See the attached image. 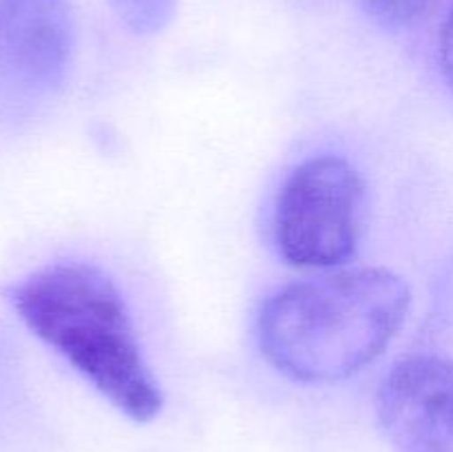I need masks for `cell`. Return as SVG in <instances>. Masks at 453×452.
Returning a JSON list of instances; mask_svg holds the SVG:
<instances>
[{
    "mask_svg": "<svg viewBox=\"0 0 453 452\" xmlns=\"http://www.w3.org/2000/svg\"><path fill=\"white\" fill-rule=\"evenodd\" d=\"M410 306L405 279L380 266L288 284L259 310L261 353L295 381H343L385 353Z\"/></svg>",
    "mask_w": 453,
    "mask_h": 452,
    "instance_id": "obj_1",
    "label": "cell"
},
{
    "mask_svg": "<svg viewBox=\"0 0 453 452\" xmlns=\"http://www.w3.org/2000/svg\"><path fill=\"white\" fill-rule=\"evenodd\" d=\"M9 304L102 397L133 421L155 419L164 394L146 363L118 284L87 261H53L9 286Z\"/></svg>",
    "mask_w": 453,
    "mask_h": 452,
    "instance_id": "obj_2",
    "label": "cell"
},
{
    "mask_svg": "<svg viewBox=\"0 0 453 452\" xmlns=\"http://www.w3.org/2000/svg\"><path fill=\"white\" fill-rule=\"evenodd\" d=\"M365 220V180L341 155L301 162L274 202V242L299 269H334L357 255Z\"/></svg>",
    "mask_w": 453,
    "mask_h": 452,
    "instance_id": "obj_3",
    "label": "cell"
},
{
    "mask_svg": "<svg viewBox=\"0 0 453 452\" xmlns=\"http://www.w3.org/2000/svg\"><path fill=\"white\" fill-rule=\"evenodd\" d=\"M73 47L66 0H0V131L29 120L60 91Z\"/></svg>",
    "mask_w": 453,
    "mask_h": 452,
    "instance_id": "obj_4",
    "label": "cell"
},
{
    "mask_svg": "<svg viewBox=\"0 0 453 452\" xmlns=\"http://www.w3.org/2000/svg\"><path fill=\"white\" fill-rule=\"evenodd\" d=\"M376 415L396 452H453V359L411 355L394 363Z\"/></svg>",
    "mask_w": 453,
    "mask_h": 452,
    "instance_id": "obj_5",
    "label": "cell"
},
{
    "mask_svg": "<svg viewBox=\"0 0 453 452\" xmlns=\"http://www.w3.org/2000/svg\"><path fill=\"white\" fill-rule=\"evenodd\" d=\"M445 0H361L365 12L388 29H411L429 20Z\"/></svg>",
    "mask_w": 453,
    "mask_h": 452,
    "instance_id": "obj_6",
    "label": "cell"
},
{
    "mask_svg": "<svg viewBox=\"0 0 453 452\" xmlns=\"http://www.w3.org/2000/svg\"><path fill=\"white\" fill-rule=\"evenodd\" d=\"M113 4L119 20L142 35L157 34L175 16V0H113Z\"/></svg>",
    "mask_w": 453,
    "mask_h": 452,
    "instance_id": "obj_7",
    "label": "cell"
},
{
    "mask_svg": "<svg viewBox=\"0 0 453 452\" xmlns=\"http://www.w3.org/2000/svg\"><path fill=\"white\" fill-rule=\"evenodd\" d=\"M438 60L445 80L453 89V3L447 12L445 22L441 27V38H438Z\"/></svg>",
    "mask_w": 453,
    "mask_h": 452,
    "instance_id": "obj_8",
    "label": "cell"
}]
</instances>
